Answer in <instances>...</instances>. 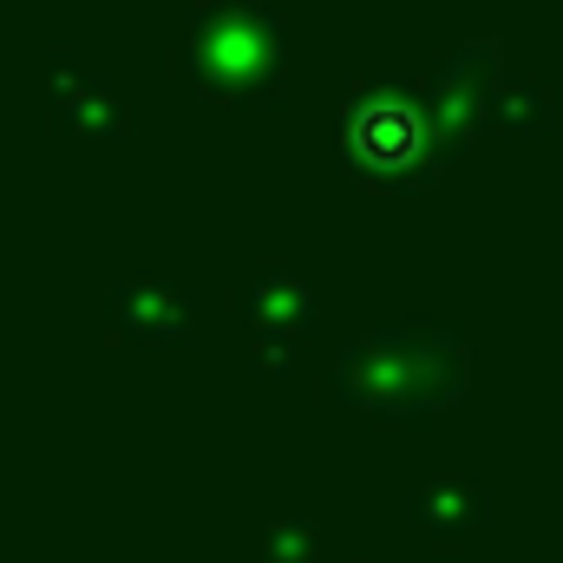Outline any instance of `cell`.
Wrapping results in <instances>:
<instances>
[{
  "mask_svg": "<svg viewBox=\"0 0 563 563\" xmlns=\"http://www.w3.org/2000/svg\"><path fill=\"white\" fill-rule=\"evenodd\" d=\"M170 59L210 99H243V106L282 99V20L256 0H203Z\"/></svg>",
  "mask_w": 563,
  "mask_h": 563,
  "instance_id": "1",
  "label": "cell"
},
{
  "mask_svg": "<svg viewBox=\"0 0 563 563\" xmlns=\"http://www.w3.org/2000/svg\"><path fill=\"white\" fill-rule=\"evenodd\" d=\"M445 125V106L432 119V106L407 99V92H361L347 112H341V151H347V170L361 184H394V190H413L432 177V164L445 157L439 144ZM459 132V125H452Z\"/></svg>",
  "mask_w": 563,
  "mask_h": 563,
  "instance_id": "2",
  "label": "cell"
},
{
  "mask_svg": "<svg viewBox=\"0 0 563 563\" xmlns=\"http://www.w3.org/2000/svg\"><path fill=\"white\" fill-rule=\"evenodd\" d=\"M112 321L125 334H144V341H184V321H190V301L157 288V282H132L125 295H112Z\"/></svg>",
  "mask_w": 563,
  "mask_h": 563,
  "instance_id": "3",
  "label": "cell"
},
{
  "mask_svg": "<svg viewBox=\"0 0 563 563\" xmlns=\"http://www.w3.org/2000/svg\"><path fill=\"white\" fill-rule=\"evenodd\" d=\"M308 288L295 276H263L250 295H243V314H250V328L256 334H269V341H282V334H301L308 328Z\"/></svg>",
  "mask_w": 563,
  "mask_h": 563,
  "instance_id": "4",
  "label": "cell"
},
{
  "mask_svg": "<svg viewBox=\"0 0 563 563\" xmlns=\"http://www.w3.org/2000/svg\"><path fill=\"white\" fill-rule=\"evenodd\" d=\"M413 518H420L426 531H439V538H465L478 525V492L465 478H432L413 498Z\"/></svg>",
  "mask_w": 563,
  "mask_h": 563,
  "instance_id": "5",
  "label": "cell"
},
{
  "mask_svg": "<svg viewBox=\"0 0 563 563\" xmlns=\"http://www.w3.org/2000/svg\"><path fill=\"white\" fill-rule=\"evenodd\" d=\"M66 132H125V112L106 99V92H86V99H66L59 106Z\"/></svg>",
  "mask_w": 563,
  "mask_h": 563,
  "instance_id": "6",
  "label": "cell"
},
{
  "mask_svg": "<svg viewBox=\"0 0 563 563\" xmlns=\"http://www.w3.org/2000/svg\"><path fill=\"white\" fill-rule=\"evenodd\" d=\"M263 563H314V531L308 525H269L263 531Z\"/></svg>",
  "mask_w": 563,
  "mask_h": 563,
  "instance_id": "7",
  "label": "cell"
}]
</instances>
